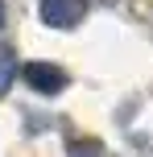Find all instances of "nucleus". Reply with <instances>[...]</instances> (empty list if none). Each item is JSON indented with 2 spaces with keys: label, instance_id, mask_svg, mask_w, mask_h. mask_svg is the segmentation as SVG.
I'll return each mask as SVG.
<instances>
[{
  "label": "nucleus",
  "instance_id": "nucleus-5",
  "mask_svg": "<svg viewBox=\"0 0 153 157\" xmlns=\"http://www.w3.org/2000/svg\"><path fill=\"white\" fill-rule=\"evenodd\" d=\"M0 29H4V0H0Z\"/></svg>",
  "mask_w": 153,
  "mask_h": 157
},
{
  "label": "nucleus",
  "instance_id": "nucleus-3",
  "mask_svg": "<svg viewBox=\"0 0 153 157\" xmlns=\"http://www.w3.org/2000/svg\"><path fill=\"white\" fill-rule=\"evenodd\" d=\"M13 75H17V54L13 46H0V95L13 87Z\"/></svg>",
  "mask_w": 153,
  "mask_h": 157
},
{
  "label": "nucleus",
  "instance_id": "nucleus-4",
  "mask_svg": "<svg viewBox=\"0 0 153 157\" xmlns=\"http://www.w3.org/2000/svg\"><path fill=\"white\" fill-rule=\"evenodd\" d=\"M71 157H99V145H71Z\"/></svg>",
  "mask_w": 153,
  "mask_h": 157
},
{
  "label": "nucleus",
  "instance_id": "nucleus-2",
  "mask_svg": "<svg viewBox=\"0 0 153 157\" xmlns=\"http://www.w3.org/2000/svg\"><path fill=\"white\" fill-rule=\"evenodd\" d=\"M37 8L50 29H75L83 21V0H41Z\"/></svg>",
  "mask_w": 153,
  "mask_h": 157
},
{
  "label": "nucleus",
  "instance_id": "nucleus-1",
  "mask_svg": "<svg viewBox=\"0 0 153 157\" xmlns=\"http://www.w3.org/2000/svg\"><path fill=\"white\" fill-rule=\"evenodd\" d=\"M21 78H25L37 95H58V91L66 87V71L54 66V62H25V66H21Z\"/></svg>",
  "mask_w": 153,
  "mask_h": 157
}]
</instances>
